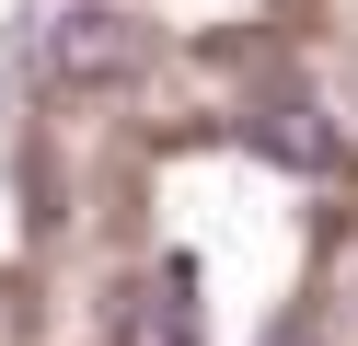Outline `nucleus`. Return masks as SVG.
<instances>
[{"instance_id": "obj_2", "label": "nucleus", "mask_w": 358, "mask_h": 346, "mask_svg": "<svg viewBox=\"0 0 358 346\" xmlns=\"http://www.w3.org/2000/svg\"><path fill=\"white\" fill-rule=\"evenodd\" d=\"M116 346H196V266H150L139 289L116 300Z\"/></svg>"}, {"instance_id": "obj_1", "label": "nucleus", "mask_w": 358, "mask_h": 346, "mask_svg": "<svg viewBox=\"0 0 358 346\" xmlns=\"http://www.w3.org/2000/svg\"><path fill=\"white\" fill-rule=\"evenodd\" d=\"M47 69L81 81V92H93V81H127V69H139V35H127L104 0H70V12L47 23Z\"/></svg>"}, {"instance_id": "obj_3", "label": "nucleus", "mask_w": 358, "mask_h": 346, "mask_svg": "<svg viewBox=\"0 0 358 346\" xmlns=\"http://www.w3.org/2000/svg\"><path fill=\"white\" fill-rule=\"evenodd\" d=\"M255 138H266L278 161H301V173H335V127H324L312 104H266V115H255Z\"/></svg>"}]
</instances>
